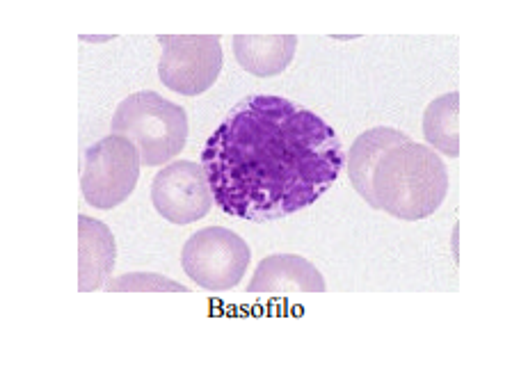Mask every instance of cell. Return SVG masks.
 <instances>
[{
	"label": "cell",
	"instance_id": "cell-3",
	"mask_svg": "<svg viewBox=\"0 0 512 370\" xmlns=\"http://www.w3.org/2000/svg\"><path fill=\"white\" fill-rule=\"evenodd\" d=\"M112 131L135 144L142 165L163 167L186 147L188 115L156 92H138L119 103Z\"/></svg>",
	"mask_w": 512,
	"mask_h": 370
},
{
	"label": "cell",
	"instance_id": "cell-2",
	"mask_svg": "<svg viewBox=\"0 0 512 370\" xmlns=\"http://www.w3.org/2000/svg\"><path fill=\"white\" fill-rule=\"evenodd\" d=\"M373 208L403 222H419L444 204L446 165L435 149L405 140L387 149L371 176Z\"/></svg>",
	"mask_w": 512,
	"mask_h": 370
},
{
	"label": "cell",
	"instance_id": "cell-6",
	"mask_svg": "<svg viewBox=\"0 0 512 370\" xmlns=\"http://www.w3.org/2000/svg\"><path fill=\"white\" fill-rule=\"evenodd\" d=\"M163 58L160 83L183 96H199L215 85L222 71V46L215 35H158Z\"/></svg>",
	"mask_w": 512,
	"mask_h": 370
},
{
	"label": "cell",
	"instance_id": "cell-11",
	"mask_svg": "<svg viewBox=\"0 0 512 370\" xmlns=\"http://www.w3.org/2000/svg\"><path fill=\"white\" fill-rule=\"evenodd\" d=\"M410 140L403 131H396V128H371L359 135V138L352 142L348 151V176L350 183L355 185V190L364 197L368 206L373 208V188H371V176L378 160L382 154L396 144Z\"/></svg>",
	"mask_w": 512,
	"mask_h": 370
},
{
	"label": "cell",
	"instance_id": "cell-4",
	"mask_svg": "<svg viewBox=\"0 0 512 370\" xmlns=\"http://www.w3.org/2000/svg\"><path fill=\"white\" fill-rule=\"evenodd\" d=\"M140 154L124 135H108L83 154L80 190L87 204L110 211L133 195L140 179Z\"/></svg>",
	"mask_w": 512,
	"mask_h": 370
},
{
	"label": "cell",
	"instance_id": "cell-7",
	"mask_svg": "<svg viewBox=\"0 0 512 370\" xmlns=\"http://www.w3.org/2000/svg\"><path fill=\"white\" fill-rule=\"evenodd\" d=\"M151 201L167 222L179 227L202 220L213 206L202 165L192 160H176L172 165H165L151 183Z\"/></svg>",
	"mask_w": 512,
	"mask_h": 370
},
{
	"label": "cell",
	"instance_id": "cell-12",
	"mask_svg": "<svg viewBox=\"0 0 512 370\" xmlns=\"http://www.w3.org/2000/svg\"><path fill=\"white\" fill-rule=\"evenodd\" d=\"M460 94L448 92L430 103L423 112V135L432 149L448 158L460 156Z\"/></svg>",
	"mask_w": 512,
	"mask_h": 370
},
{
	"label": "cell",
	"instance_id": "cell-5",
	"mask_svg": "<svg viewBox=\"0 0 512 370\" xmlns=\"http://www.w3.org/2000/svg\"><path fill=\"white\" fill-rule=\"evenodd\" d=\"M252 252L238 233L208 227L186 240L181 252L183 272L206 291H229L240 284Z\"/></svg>",
	"mask_w": 512,
	"mask_h": 370
},
{
	"label": "cell",
	"instance_id": "cell-10",
	"mask_svg": "<svg viewBox=\"0 0 512 370\" xmlns=\"http://www.w3.org/2000/svg\"><path fill=\"white\" fill-rule=\"evenodd\" d=\"M298 37L295 35H236V62L252 76L272 78L284 74L295 58Z\"/></svg>",
	"mask_w": 512,
	"mask_h": 370
},
{
	"label": "cell",
	"instance_id": "cell-1",
	"mask_svg": "<svg viewBox=\"0 0 512 370\" xmlns=\"http://www.w3.org/2000/svg\"><path fill=\"white\" fill-rule=\"evenodd\" d=\"M346 167L339 135L316 112L254 94L229 110L202 151L213 204L245 222H275L325 195Z\"/></svg>",
	"mask_w": 512,
	"mask_h": 370
},
{
	"label": "cell",
	"instance_id": "cell-13",
	"mask_svg": "<svg viewBox=\"0 0 512 370\" xmlns=\"http://www.w3.org/2000/svg\"><path fill=\"white\" fill-rule=\"evenodd\" d=\"M112 293H188V288L154 272H131L103 284Z\"/></svg>",
	"mask_w": 512,
	"mask_h": 370
},
{
	"label": "cell",
	"instance_id": "cell-8",
	"mask_svg": "<svg viewBox=\"0 0 512 370\" xmlns=\"http://www.w3.org/2000/svg\"><path fill=\"white\" fill-rule=\"evenodd\" d=\"M325 279L314 263L298 254L266 256L256 268L247 286L250 295H291V293H325Z\"/></svg>",
	"mask_w": 512,
	"mask_h": 370
},
{
	"label": "cell",
	"instance_id": "cell-9",
	"mask_svg": "<svg viewBox=\"0 0 512 370\" xmlns=\"http://www.w3.org/2000/svg\"><path fill=\"white\" fill-rule=\"evenodd\" d=\"M78 256H80V293L99 291L106 284L117 259L115 236L108 224L94 217H78Z\"/></svg>",
	"mask_w": 512,
	"mask_h": 370
}]
</instances>
